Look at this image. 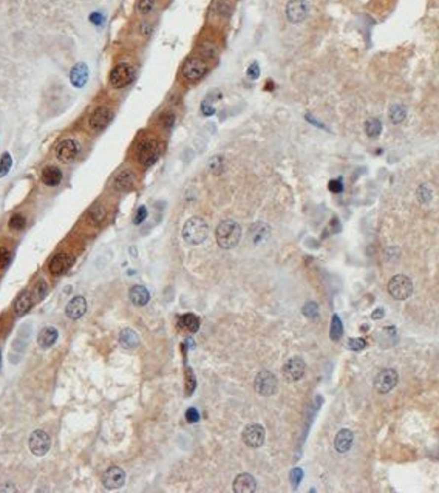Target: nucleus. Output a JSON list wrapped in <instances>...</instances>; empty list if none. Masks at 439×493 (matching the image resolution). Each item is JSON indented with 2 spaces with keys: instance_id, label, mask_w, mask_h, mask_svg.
<instances>
[{
  "instance_id": "49",
  "label": "nucleus",
  "mask_w": 439,
  "mask_h": 493,
  "mask_svg": "<svg viewBox=\"0 0 439 493\" xmlns=\"http://www.w3.org/2000/svg\"><path fill=\"white\" fill-rule=\"evenodd\" d=\"M328 187H329V190H331L332 193H340V192L343 190V184H342V181H340V179H332V181H329Z\"/></svg>"
},
{
  "instance_id": "4",
  "label": "nucleus",
  "mask_w": 439,
  "mask_h": 493,
  "mask_svg": "<svg viewBox=\"0 0 439 493\" xmlns=\"http://www.w3.org/2000/svg\"><path fill=\"white\" fill-rule=\"evenodd\" d=\"M158 156H159V145L153 138H146L136 148V158L144 167L155 164Z\"/></svg>"
},
{
  "instance_id": "22",
  "label": "nucleus",
  "mask_w": 439,
  "mask_h": 493,
  "mask_svg": "<svg viewBox=\"0 0 439 493\" xmlns=\"http://www.w3.org/2000/svg\"><path fill=\"white\" fill-rule=\"evenodd\" d=\"M62 181V172L56 166H48L42 170V182L48 187L59 186Z\"/></svg>"
},
{
  "instance_id": "3",
  "label": "nucleus",
  "mask_w": 439,
  "mask_h": 493,
  "mask_svg": "<svg viewBox=\"0 0 439 493\" xmlns=\"http://www.w3.org/2000/svg\"><path fill=\"white\" fill-rule=\"evenodd\" d=\"M388 292L395 300H407L413 292V282L407 275L398 274L388 282Z\"/></svg>"
},
{
  "instance_id": "35",
  "label": "nucleus",
  "mask_w": 439,
  "mask_h": 493,
  "mask_svg": "<svg viewBox=\"0 0 439 493\" xmlns=\"http://www.w3.org/2000/svg\"><path fill=\"white\" fill-rule=\"evenodd\" d=\"M138 13L148 16L156 8V0H138Z\"/></svg>"
},
{
  "instance_id": "15",
  "label": "nucleus",
  "mask_w": 439,
  "mask_h": 493,
  "mask_svg": "<svg viewBox=\"0 0 439 493\" xmlns=\"http://www.w3.org/2000/svg\"><path fill=\"white\" fill-rule=\"evenodd\" d=\"M305 371H306V363L300 357H293L283 365V376L290 382L300 381L305 376Z\"/></svg>"
},
{
  "instance_id": "21",
  "label": "nucleus",
  "mask_w": 439,
  "mask_h": 493,
  "mask_svg": "<svg viewBox=\"0 0 439 493\" xmlns=\"http://www.w3.org/2000/svg\"><path fill=\"white\" fill-rule=\"evenodd\" d=\"M353 441H354L353 431L348 430V428H343V430H340L337 433L336 439H334V447H336V450L339 453H346V452L351 449Z\"/></svg>"
},
{
  "instance_id": "50",
  "label": "nucleus",
  "mask_w": 439,
  "mask_h": 493,
  "mask_svg": "<svg viewBox=\"0 0 439 493\" xmlns=\"http://www.w3.org/2000/svg\"><path fill=\"white\" fill-rule=\"evenodd\" d=\"M201 53H203L206 57H214V56H215V48L212 47L211 43H204V45H203V48H201Z\"/></svg>"
},
{
  "instance_id": "44",
  "label": "nucleus",
  "mask_w": 439,
  "mask_h": 493,
  "mask_svg": "<svg viewBox=\"0 0 439 493\" xmlns=\"http://www.w3.org/2000/svg\"><path fill=\"white\" fill-rule=\"evenodd\" d=\"M366 347V342L364 339H350L348 340V348L353 351H361Z\"/></svg>"
},
{
  "instance_id": "42",
  "label": "nucleus",
  "mask_w": 439,
  "mask_h": 493,
  "mask_svg": "<svg viewBox=\"0 0 439 493\" xmlns=\"http://www.w3.org/2000/svg\"><path fill=\"white\" fill-rule=\"evenodd\" d=\"M432 197H433V195H432V190H430L429 186H425V184L419 186V189H418V198H419L421 203H429L432 200Z\"/></svg>"
},
{
  "instance_id": "5",
  "label": "nucleus",
  "mask_w": 439,
  "mask_h": 493,
  "mask_svg": "<svg viewBox=\"0 0 439 493\" xmlns=\"http://www.w3.org/2000/svg\"><path fill=\"white\" fill-rule=\"evenodd\" d=\"M135 79V68L127 64L121 62L113 68L110 73V84L114 88H124L127 85H130Z\"/></svg>"
},
{
  "instance_id": "51",
  "label": "nucleus",
  "mask_w": 439,
  "mask_h": 493,
  "mask_svg": "<svg viewBox=\"0 0 439 493\" xmlns=\"http://www.w3.org/2000/svg\"><path fill=\"white\" fill-rule=\"evenodd\" d=\"M90 22L99 27V25L104 24V16L101 13H93V14H90Z\"/></svg>"
},
{
  "instance_id": "41",
  "label": "nucleus",
  "mask_w": 439,
  "mask_h": 493,
  "mask_svg": "<svg viewBox=\"0 0 439 493\" xmlns=\"http://www.w3.org/2000/svg\"><path fill=\"white\" fill-rule=\"evenodd\" d=\"M173 122H175V114L170 111H166L159 116V124L163 125L164 129H172Z\"/></svg>"
},
{
  "instance_id": "1",
  "label": "nucleus",
  "mask_w": 439,
  "mask_h": 493,
  "mask_svg": "<svg viewBox=\"0 0 439 493\" xmlns=\"http://www.w3.org/2000/svg\"><path fill=\"white\" fill-rule=\"evenodd\" d=\"M215 238L220 247L232 249L238 245L241 238V227L234 220H224L215 229Z\"/></svg>"
},
{
  "instance_id": "38",
  "label": "nucleus",
  "mask_w": 439,
  "mask_h": 493,
  "mask_svg": "<svg viewBox=\"0 0 439 493\" xmlns=\"http://www.w3.org/2000/svg\"><path fill=\"white\" fill-rule=\"evenodd\" d=\"M303 314L311 320H316L319 317V305L316 302H308L303 306Z\"/></svg>"
},
{
  "instance_id": "34",
  "label": "nucleus",
  "mask_w": 439,
  "mask_h": 493,
  "mask_svg": "<svg viewBox=\"0 0 439 493\" xmlns=\"http://www.w3.org/2000/svg\"><path fill=\"white\" fill-rule=\"evenodd\" d=\"M329 334H331V339H332V340H339L340 336L343 334V325H342V322H340V317H339V316H334V317H332Z\"/></svg>"
},
{
  "instance_id": "46",
  "label": "nucleus",
  "mask_w": 439,
  "mask_h": 493,
  "mask_svg": "<svg viewBox=\"0 0 439 493\" xmlns=\"http://www.w3.org/2000/svg\"><path fill=\"white\" fill-rule=\"evenodd\" d=\"M11 260V254L6 247H0V269H3Z\"/></svg>"
},
{
  "instance_id": "18",
  "label": "nucleus",
  "mask_w": 439,
  "mask_h": 493,
  "mask_svg": "<svg viewBox=\"0 0 439 493\" xmlns=\"http://www.w3.org/2000/svg\"><path fill=\"white\" fill-rule=\"evenodd\" d=\"M88 74H90V71H88L87 64H84V62L76 64L72 68V71H70V82H72V85L76 87V88L85 87V84L88 82Z\"/></svg>"
},
{
  "instance_id": "6",
  "label": "nucleus",
  "mask_w": 439,
  "mask_h": 493,
  "mask_svg": "<svg viewBox=\"0 0 439 493\" xmlns=\"http://www.w3.org/2000/svg\"><path fill=\"white\" fill-rule=\"evenodd\" d=\"M277 387H279L277 377L268 370L260 371L256 376V379H254V389H256L260 396H264V397L274 396L277 391Z\"/></svg>"
},
{
  "instance_id": "7",
  "label": "nucleus",
  "mask_w": 439,
  "mask_h": 493,
  "mask_svg": "<svg viewBox=\"0 0 439 493\" xmlns=\"http://www.w3.org/2000/svg\"><path fill=\"white\" fill-rule=\"evenodd\" d=\"M309 14L308 0H288L285 6V16L291 24H302Z\"/></svg>"
},
{
  "instance_id": "14",
  "label": "nucleus",
  "mask_w": 439,
  "mask_h": 493,
  "mask_svg": "<svg viewBox=\"0 0 439 493\" xmlns=\"http://www.w3.org/2000/svg\"><path fill=\"white\" fill-rule=\"evenodd\" d=\"M124 483H125V472L118 465L109 467L102 475V484L109 490L119 489L124 486Z\"/></svg>"
},
{
  "instance_id": "32",
  "label": "nucleus",
  "mask_w": 439,
  "mask_h": 493,
  "mask_svg": "<svg viewBox=\"0 0 439 493\" xmlns=\"http://www.w3.org/2000/svg\"><path fill=\"white\" fill-rule=\"evenodd\" d=\"M47 294H48V284H47V282H45V280H39L36 284H34L33 292H31L33 302L37 303V302L43 300L45 297H47Z\"/></svg>"
},
{
  "instance_id": "45",
  "label": "nucleus",
  "mask_w": 439,
  "mask_h": 493,
  "mask_svg": "<svg viewBox=\"0 0 439 493\" xmlns=\"http://www.w3.org/2000/svg\"><path fill=\"white\" fill-rule=\"evenodd\" d=\"M246 74H248L249 79H252V81H254V79H257V77L260 76V65H258V62H252V64L248 67Z\"/></svg>"
},
{
  "instance_id": "13",
  "label": "nucleus",
  "mask_w": 439,
  "mask_h": 493,
  "mask_svg": "<svg viewBox=\"0 0 439 493\" xmlns=\"http://www.w3.org/2000/svg\"><path fill=\"white\" fill-rule=\"evenodd\" d=\"M113 119V111L107 107H98L88 118V129L91 132H101Z\"/></svg>"
},
{
  "instance_id": "11",
  "label": "nucleus",
  "mask_w": 439,
  "mask_h": 493,
  "mask_svg": "<svg viewBox=\"0 0 439 493\" xmlns=\"http://www.w3.org/2000/svg\"><path fill=\"white\" fill-rule=\"evenodd\" d=\"M264 436H266V431H264V428L260 423H249V425L245 427L243 433H241V439L251 449L261 447L264 442Z\"/></svg>"
},
{
  "instance_id": "25",
  "label": "nucleus",
  "mask_w": 439,
  "mask_h": 493,
  "mask_svg": "<svg viewBox=\"0 0 439 493\" xmlns=\"http://www.w3.org/2000/svg\"><path fill=\"white\" fill-rule=\"evenodd\" d=\"M57 337H59V331H57L56 328H53V326H47L39 332L37 343H39V347H42V348H50L56 343Z\"/></svg>"
},
{
  "instance_id": "40",
  "label": "nucleus",
  "mask_w": 439,
  "mask_h": 493,
  "mask_svg": "<svg viewBox=\"0 0 439 493\" xmlns=\"http://www.w3.org/2000/svg\"><path fill=\"white\" fill-rule=\"evenodd\" d=\"M196 388V379H195V374L192 373L190 368L186 370V394L192 396V393L195 391Z\"/></svg>"
},
{
  "instance_id": "24",
  "label": "nucleus",
  "mask_w": 439,
  "mask_h": 493,
  "mask_svg": "<svg viewBox=\"0 0 439 493\" xmlns=\"http://www.w3.org/2000/svg\"><path fill=\"white\" fill-rule=\"evenodd\" d=\"M129 297H130V302L136 306H146L150 302V292L147 288L141 284H136L133 288H130L129 291Z\"/></svg>"
},
{
  "instance_id": "48",
  "label": "nucleus",
  "mask_w": 439,
  "mask_h": 493,
  "mask_svg": "<svg viewBox=\"0 0 439 493\" xmlns=\"http://www.w3.org/2000/svg\"><path fill=\"white\" fill-rule=\"evenodd\" d=\"M186 419H187V422H190V423L198 422V421H200V413H198V410L193 408V407H190V408L186 411Z\"/></svg>"
},
{
  "instance_id": "16",
  "label": "nucleus",
  "mask_w": 439,
  "mask_h": 493,
  "mask_svg": "<svg viewBox=\"0 0 439 493\" xmlns=\"http://www.w3.org/2000/svg\"><path fill=\"white\" fill-rule=\"evenodd\" d=\"M85 313H87V300H85V297H82V295L73 297V299L68 302L67 306H65V314H67L68 318H72V320L80 318Z\"/></svg>"
},
{
  "instance_id": "43",
  "label": "nucleus",
  "mask_w": 439,
  "mask_h": 493,
  "mask_svg": "<svg viewBox=\"0 0 439 493\" xmlns=\"http://www.w3.org/2000/svg\"><path fill=\"white\" fill-rule=\"evenodd\" d=\"M147 215H148V212H147V208H146V206H140V208H138V211H136V213H135L133 223H135V224H141V223L147 218Z\"/></svg>"
},
{
  "instance_id": "23",
  "label": "nucleus",
  "mask_w": 439,
  "mask_h": 493,
  "mask_svg": "<svg viewBox=\"0 0 439 493\" xmlns=\"http://www.w3.org/2000/svg\"><path fill=\"white\" fill-rule=\"evenodd\" d=\"M271 234V229L268 227V224H264L261 221L258 223H254L249 229V237L252 240L254 245H260L261 242H264Z\"/></svg>"
},
{
  "instance_id": "30",
  "label": "nucleus",
  "mask_w": 439,
  "mask_h": 493,
  "mask_svg": "<svg viewBox=\"0 0 439 493\" xmlns=\"http://www.w3.org/2000/svg\"><path fill=\"white\" fill-rule=\"evenodd\" d=\"M388 116H390V121L393 124H401L403 119L407 118V108L403 107L402 104H393L390 107Z\"/></svg>"
},
{
  "instance_id": "19",
  "label": "nucleus",
  "mask_w": 439,
  "mask_h": 493,
  "mask_svg": "<svg viewBox=\"0 0 439 493\" xmlns=\"http://www.w3.org/2000/svg\"><path fill=\"white\" fill-rule=\"evenodd\" d=\"M234 490L237 493H254L257 490V481L249 473H240L234 481Z\"/></svg>"
},
{
  "instance_id": "8",
  "label": "nucleus",
  "mask_w": 439,
  "mask_h": 493,
  "mask_svg": "<svg viewBox=\"0 0 439 493\" xmlns=\"http://www.w3.org/2000/svg\"><path fill=\"white\" fill-rule=\"evenodd\" d=\"M207 73V65L200 57H190L183 65V76L189 82H198Z\"/></svg>"
},
{
  "instance_id": "29",
  "label": "nucleus",
  "mask_w": 439,
  "mask_h": 493,
  "mask_svg": "<svg viewBox=\"0 0 439 493\" xmlns=\"http://www.w3.org/2000/svg\"><path fill=\"white\" fill-rule=\"evenodd\" d=\"M180 325L184 328V329H187L189 332H196L200 329V317L198 316H195V314H184L183 317H180Z\"/></svg>"
},
{
  "instance_id": "31",
  "label": "nucleus",
  "mask_w": 439,
  "mask_h": 493,
  "mask_svg": "<svg viewBox=\"0 0 439 493\" xmlns=\"http://www.w3.org/2000/svg\"><path fill=\"white\" fill-rule=\"evenodd\" d=\"M88 220H90L91 224H95V226L101 224L104 220H106V209H104V206L95 204L93 208L88 211Z\"/></svg>"
},
{
  "instance_id": "47",
  "label": "nucleus",
  "mask_w": 439,
  "mask_h": 493,
  "mask_svg": "<svg viewBox=\"0 0 439 493\" xmlns=\"http://www.w3.org/2000/svg\"><path fill=\"white\" fill-rule=\"evenodd\" d=\"M290 478H291V483H293L294 486H298V483H300V481H302V478H303V470H302V468H293V472H291Z\"/></svg>"
},
{
  "instance_id": "27",
  "label": "nucleus",
  "mask_w": 439,
  "mask_h": 493,
  "mask_svg": "<svg viewBox=\"0 0 439 493\" xmlns=\"http://www.w3.org/2000/svg\"><path fill=\"white\" fill-rule=\"evenodd\" d=\"M33 303H34V302H33L31 294H28V292H22V294L17 297V300L14 302V314H16L17 317L25 316V314L30 311V309H31Z\"/></svg>"
},
{
  "instance_id": "52",
  "label": "nucleus",
  "mask_w": 439,
  "mask_h": 493,
  "mask_svg": "<svg viewBox=\"0 0 439 493\" xmlns=\"http://www.w3.org/2000/svg\"><path fill=\"white\" fill-rule=\"evenodd\" d=\"M371 317H373L374 320H377V318H382V317H384V309H382V308H377L376 311L371 314Z\"/></svg>"
},
{
  "instance_id": "20",
  "label": "nucleus",
  "mask_w": 439,
  "mask_h": 493,
  "mask_svg": "<svg viewBox=\"0 0 439 493\" xmlns=\"http://www.w3.org/2000/svg\"><path fill=\"white\" fill-rule=\"evenodd\" d=\"M133 184H135V174L129 169L121 170L119 174L114 176V181H113V187L116 189L118 192L130 190L133 187Z\"/></svg>"
},
{
  "instance_id": "39",
  "label": "nucleus",
  "mask_w": 439,
  "mask_h": 493,
  "mask_svg": "<svg viewBox=\"0 0 439 493\" xmlns=\"http://www.w3.org/2000/svg\"><path fill=\"white\" fill-rule=\"evenodd\" d=\"M223 164H224V159L223 156H214L211 161H209V170L212 172V174L218 175V174H221V170H223Z\"/></svg>"
},
{
  "instance_id": "33",
  "label": "nucleus",
  "mask_w": 439,
  "mask_h": 493,
  "mask_svg": "<svg viewBox=\"0 0 439 493\" xmlns=\"http://www.w3.org/2000/svg\"><path fill=\"white\" fill-rule=\"evenodd\" d=\"M380 132H382V122H380L379 119L371 118V119H368L365 122V133L369 138H377L380 135Z\"/></svg>"
},
{
  "instance_id": "9",
  "label": "nucleus",
  "mask_w": 439,
  "mask_h": 493,
  "mask_svg": "<svg viewBox=\"0 0 439 493\" xmlns=\"http://www.w3.org/2000/svg\"><path fill=\"white\" fill-rule=\"evenodd\" d=\"M28 447L34 456H43L47 455L50 447H51V439L48 436L47 431L43 430H34L30 434V439H28Z\"/></svg>"
},
{
  "instance_id": "12",
  "label": "nucleus",
  "mask_w": 439,
  "mask_h": 493,
  "mask_svg": "<svg viewBox=\"0 0 439 493\" xmlns=\"http://www.w3.org/2000/svg\"><path fill=\"white\" fill-rule=\"evenodd\" d=\"M80 152L79 142L73 138H67V140L61 141L56 147V156L62 163H72L76 159V156Z\"/></svg>"
},
{
  "instance_id": "37",
  "label": "nucleus",
  "mask_w": 439,
  "mask_h": 493,
  "mask_svg": "<svg viewBox=\"0 0 439 493\" xmlns=\"http://www.w3.org/2000/svg\"><path fill=\"white\" fill-rule=\"evenodd\" d=\"M25 224H27V218L22 213L13 215L9 220V227L13 229V231H22V229L25 227Z\"/></svg>"
},
{
  "instance_id": "17",
  "label": "nucleus",
  "mask_w": 439,
  "mask_h": 493,
  "mask_svg": "<svg viewBox=\"0 0 439 493\" xmlns=\"http://www.w3.org/2000/svg\"><path fill=\"white\" fill-rule=\"evenodd\" d=\"M73 265V257L72 255H68V254H64V252H61V254H56L51 260H50V265H48V269L53 275H61L64 274L65 271L70 269V266Z\"/></svg>"
},
{
  "instance_id": "36",
  "label": "nucleus",
  "mask_w": 439,
  "mask_h": 493,
  "mask_svg": "<svg viewBox=\"0 0 439 493\" xmlns=\"http://www.w3.org/2000/svg\"><path fill=\"white\" fill-rule=\"evenodd\" d=\"M11 166H13V158H11V155L8 152H5L2 155V158H0V176H6L8 175V172L11 170Z\"/></svg>"
},
{
  "instance_id": "10",
  "label": "nucleus",
  "mask_w": 439,
  "mask_h": 493,
  "mask_svg": "<svg viewBox=\"0 0 439 493\" xmlns=\"http://www.w3.org/2000/svg\"><path fill=\"white\" fill-rule=\"evenodd\" d=\"M398 371L395 368H385L382 371H379L377 376L374 377V388L376 391L380 394L390 393L393 388L398 384Z\"/></svg>"
},
{
  "instance_id": "2",
  "label": "nucleus",
  "mask_w": 439,
  "mask_h": 493,
  "mask_svg": "<svg viewBox=\"0 0 439 493\" xmlns=\"http://www.w3.org/2000/svg\"><path fill=\"white\" fill-rule=\"evenodd\" d=\"M181 235L184 238V242L192 246L201 245L207 238V235H209V224L203 218H200V216H192L183 226Z\"/></svg>"
},
{
  "instance_id": "53",
  "label": "nucleus",
  "mask_w": 439,
  "mask_h": 493,
  "mask_svg": "<svg viewBox=\"0 0 439 493\" xmlns=\"http://www.w3.org/2000/svg\"><path fill=\"white\" fill-rule=\"evenodd\" d=\"M0 360H2V354H0Z\"/></svg>"
},
{
  "instance_id": "28",
  "label": "nucleus",
  "mask_w": 439,
  "mask_h": 493,
  "mask_svg": "<svg viewBox=\"0 0 439 493\" xmlns=\"http://www.w3.org/2000/svg\"><path fill=\"white\" fill-rule=\"evenodd\" d=\"M220 98H221V93L215 88L207 93V96L201 102V113L204 114V116H212V114L215 113V101L220 99Z\"/></svg>"
},
{
  "instance_id": "26",
  "label": "nucleus",
  "mask_w": 439,
  "mask_h": 493,
  "mask_svg": "<svg viewBox=\"0 0 439 493\" xmlns=\"http://www.w3.org/2000/svg\"><path fill=\"white\" fill-rule=\"evenodd\" d=\"M119 342H121V345L127 350H133L136 348L138 345H140V336H138V332L132 328H124L121 332H119Z\"/></svg>"
}]
</instances>
